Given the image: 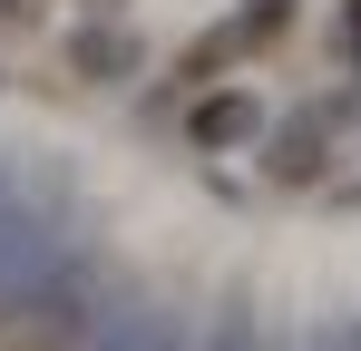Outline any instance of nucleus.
<instances>
[{"label":"nucleus","instance_id":"nucleus-1","mask_svg":"<svg viewBox=\"0 0 361 351\" xmlns=\"http://www.w3.org/2000/svg\"><path fill=\"white\" fill-rule=\"evenodd\" d=\"M244 127H254V98H215V108L195 117V137H205V147H225V137H244Z\"/></svg>","mask_w":361,"mask_h":351}]
</instances>
